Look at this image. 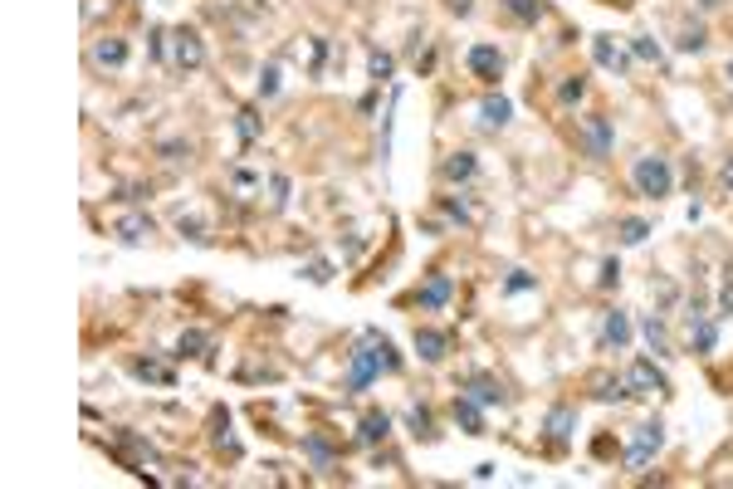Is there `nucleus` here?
Masks as SVG:
<instances>
[{
  "instance_id": "f257e3e1",
  "label": "nucleus",
  "mask_w": 733,
  "mask_h": 489,
  "mask_svg": "<svg viewBox=\"0 0 733 489\" xmlns=\"http://www.w3.org/2000/svg\"><path fill=\"white\" fill-rule=\"evenodd\" d=\"M381 372H401V353L381 333H367L352 348V362H347V391H367Z\"/></svg>"
},
{
  "instance_id": "f03ea898",
  "label": "nucleus",
  "mask_w": 733,
  "mask_h": 489,
  "mask_svg": "<svg viewBox=\"0 0 733 489\" xmlns=\"http://www.w3.org/2000/svg\"><path fill=\"white\" fill-rule=\"evenodd\" d=\"M631 186L641 191L645 201H665L670 191H675V166H670V157H660V152H645V157H635V166H631Z\"/></svg>"
},
{
  "instance_id": "7ed1b4c3",
  "label": "nucleus",
  "mask_w": 733,
  "mask_h": 489,
  "mask_svg": "<svg viewBox=\"0 0 733 489\" xmlns=\"http://www.w3.org/2000/svg\"><path fill=\"white\" fill-rule=\"evenodd\" d=\"M660 446H665V426H660V421L641 426V431H635V440L626 446V456H621V470L645 475V470H651V460L660 456Z\"/></svg>"
},
{
  "instance_id": "20e7f679",
  "label": "nucleus",
  "mask_w": 733,
  "mask_h": 489,
  "mask_svg": "<svg viewBox=\"0 0 733 489\" xmlns=\"http://www.w3.org/2000/svg\"><path fill=\"white\" fill-rule=\"evenodd\" d=\"M577 147H582L592 162L611 157V118H606V113L582 118V123H577Z\"/></svg>"
},
{
  "instance_id": "39448f33",
  "label": "nucleus",
  "mask_w": 733,
  "mask_h": 489,
  "mask_svg": "<svg viewBox=\"0 0 733 489\" xmlns=\"http://www.w3.org/2000/svg\"><path fill=\"white\" fill-rule=\"evenodd\" d=\"M172 64L196 74V69L206 64V40H201L196 30H172Z\"/></svg>"
},
{
  "instance_id": "423d86ee",
  "label": "nucleus",
  "mask_w": 733,
  "mask_h": 489,
  "mask_svg": "<svg viewBox=\"0 0 733 489\" xmlns=\"http://www.w3.org/2000/svg\"><path fill=\"white\" fill-rule=\"evenodd\" d=\"M626 387H631V397H660L665 391V372H660L651 357H635L626 367Z\"/></svg>"
},
{
  "instance_id": "0eeeda50",
  "label": "nucleus",
  "mask_w": 733,
  "mask_h": 489,
  "mask_svg": "<svg viewBox=\"0 0 733 489\" xmlns=\"http://www.w3.org/2000/svg\"><path fill=\"white\" fill-rule=\"evenodd\" d=\"M465 64H470V74L479 83H499L503 79V50H499V44H470Z\"/></svg>"
},
{
  "instance_id": "6e6552de",
  "label": "nucleus",
  "mask_w": 733,
  "mask_h": 489,
  "mask_svg": "<svg viewBox=\"0 0 733 489\" xmlns=\"http://www.w3.org/2000/svg\"><path fill=\"white\" fill-rule=\"evenodd\" d=\"M89 59H93V69H103V74H117V69L127 64V40L123 34H99Z\"/></svg>"
},
{
  "instance_id": "1a4fd4ad",
  "label": "nucleus",
  "mask_w": 733,
  "mask_h": 489,
  "mask_svg": "<svg viewBox=\"0 0 733 489\" xmlns=\"http://www.w3.org/2000/svg\"><path fill=\"white\" fill-rule=\"evenodd\" d=\"M577 431V407H568V401H558L548 416H543V436H548V450H562Z\"/></svg>"
},
{
  "instance_id": "9d476101",
  "label": "nucleus",
  "mask_w": 733,
  "mask_h": 489,
  "mask_svg": "<svg viewBox=\"0 0 733 489\" xmlns=\"http://www.w3.org/2000/svg\"><path fill=\"white\" fill-rule=\"evenodd\" d=\"M460 391H470L479 407H503V401H509L503 381H499V377H489V372H470V377L460 381Z\"/></svg>"
},
{
  "instance_id": "9b49d317",
  "label": "nucleus",
  "mask_w": 733,
  "mask_h": 489,
  "mask_svg": "<svg viewBox=\"0 0 733 489\" xmlns=\"http://www.w3.org/2000/svg\"><path fill=\"white\" fill-rule=\"evenodd\" d=\"M450 294H455L450 274H440V269H436V274H430V279L411 294V304H420V308H430V314H436V308H446V304H450Z\"/></svg>"
},
{
  "instance_id": "f8f14e48",
  "label": "nucleus",
  "mask_w": 733,
  "mask_h": 489,
  "mask_svg": "<svg viewBox=\"0 0 733 489\" xmlns=\"http://www.w3.org/2000/svg\"><path fill=\"white\" fill-rule=\"evenodd\" d=\"M416 353H420V362H446V353H450V333L446 328H416Z\"/></svg>"
},
{
  "instance_id": "ddd939ff",
  "label": "nucleus",
  "mask_w": 733,
  "mask_h": 489,
  "mask_svg": "<svg viewBox=\"0 0 733 489\" xmlns=\"http://www.w3.org/2000/svg\"><path fill=\"white\" fill-rule=\"evenodd\" d=\"M450 416H455V426H460L465 436H484V411H479V401L470 397V391H460V397L450 401Z\"/></svg>"
},
{
  "instance_id": "4468645a",
  "label": "nucleus",
  "mask_w": 733,
  "mask_h": 489,
  "mask_svg": "<svg viewBox=\"0 0 733 489\" xmlns=\"http://www.w3.org/2000/svg\"><path fill=\"white\" fill-rule=\"evenodd\" d=\"M684 343H690L694 353H709L714 348V324H709V318L700 314V308H684Z\"/></svg>"
},
{
  "instance_id": "2eb2a0df",
  "label": "nucleus",
  "mask_w": 733,
  "mask_h": 489,
  "mask_svg": "<svg viewBox=\"0 0 733 489\" xmlns=\"http://www.w3.org/2000/svg\"><path fill=\"white\" fill-rule=\"evenodd\" d=\"M592 59H597L602 69H611V74H626V69H631V54L621 50L611 34H597V40H592Z\"/></svg>"
},
{
  "instance_id": "dca6fc26",
  "label": "nucleus",
  "mask_w": 733,
  "mask_h": 489,
  "mask_svg": "<svg viewBox=\"0 0 733 489\" xmlns=\"http://www.w3.org/2000/svg\"><path fill=\"white\" fill-rule=\"evenodd\" d=\"M475 172H479V162H475V152H470V147L450 152V157L440 162V176H446L450 186H465V182H475Z\"/></svg>"
},
{
  "instance_id": "f3484780",
  "label": "nucleus",
  "mask_w": 733,
  "mask_h": 489,
  "mask_svg": "<svg viewBox=\"0 0 733 489\" xmlns=\"http://www.w3.org/2000/svg\"><path fill=\"white\" fill-rule=\"evenodd\" d=\"M509 118H513V103L503 99V93H489V99L479 103V127H484V133H499V127H509Z\"/></svg>"
},
{
  "instance_id": "a211bd4d",
  "label": "nucleus",
  "mask_w": 733,
  "mask_h": 489,
  "mask_svg": "<svg viewBox=\"0 0 733 489\" xmlns=\"http://www.w3.org/2000/svg\"><path fill=\"white\" fill-rule=\"evenodd\" d=\"M587 391H592L597 401H626L631 397L626 377H616V372H592L587 377Z\"/></svg>"
},
{
  "instance_id": "6ab92c4d",
  "label": "nucleus",
  "mask_w": 733,
  "mask_h": 489,
  "mask_svg": "<svg viewBox=\"0 0 733 489\" xmlns=\"http://www.w3.org/2000/svg\"><path fill=\"white\" fill-rule=\"evenodd\" d=\"M626 343H631V318L621 314V308H606V314H602V348L621 353Z\"/></svg>"
},
{
  "instance_id": "aec40b11",
  "label": "nucleus",
  "mask_w": 733,
  "mask_h": 489,
  "mask_svg": "<svg viewBox=\"0 0 733 489\" xmlns=\"http://www.w3.org/2000/svg\"><path fill=\"white\" fill-rule=\"evenodd\" d=\"M152 230H157V225H152L147 211H132V216H123V221L113 225V235H117V240H127V245H142Z\"/></svg>"
},
{
  "instance_id": "412c9836",
  "label": "nucleus",
  "mask_w": 733,
  "mask_h": 489,
  "mask_svg": "<svg viewBox=\"0 0 733 489\" xmlns=\"http://www.w3.org/2000/svg\"><path fill=\"white\" fill-rule=\"evenodd\" d=\"M391 436V416L387 411H367L362 426H357V446H381Z\"/></svg>"
},
{
  "instance_id": "4be33fe9",
  "label": "nucleus",
  "mask_w": 733,
  "mask_h": 489,
  "mask_svg": "<svg viewBox=\"0 0 733 489\" xmlns=\"http://www.w3.org/2000/svg\"><path fill=\"white\" fill-rule=\"evenodd\" d=\"M509 5V15L519 20V25H538V20L548 15V0H503Z\"/></svg>"
},
{
  "instance_id": "5701e85b",
  "label": "nucleus",
  "mask_w": 733,
  "mask_h": 489,
  "mask_svg": "<svg viewBox=\"0 0 733 489\" xmlns=\"http://www.w3.org/2000/svg\"><path fill=\"white\" fill-rule=\"evenodd\" d=\"M304 456L314 460L318 470H328V465L338 460V450H333V446H328V440H323V436H304Z\"/></svg>"
},
{
  "instance_id": "b1692460",
  "label": "nucleus",
  "mask_w": 733,
  "mask_h": 489,
  "mask_svg": "<svg viewBox=\"0 0 733 489\" xmlns=\"http://www.w3.org/2000/svg\"><path fill=\"white\" fill-rule=\"evenodd\" d=\"M582 93H587V74H568V79L558 83V103H562V108L582 103Z\"/></svg>"
},
{
  "instance_id": "393cba45",
  "label": "nucleus",
  "mask_w": 733,
  "mask_h": 489,
  "mask_svg": "<svg viewBox=\"0 0 733 489\" xmlns=\"http://www.w3.org/2000/svg\"><path fill=\"white\" fill-rule=\"evenodd\" d=\"M616 235H621V245H641L645 235H651V221H641V216H626L616 225Z\"/></svg>"
},
{
  "instance_id": "a878e982",
  "label": "nucleus",
  "mask_w": 733,
  "mask_h": 489,
  "mask_svg": "<svg viewBox=\"0 0 733 489\" xmlns=\"http://www.w3.org/2000/svg\"><path fill=\"white\" fill-rule=\"evenodd\" d=\"M391 69H396V59H391L387 50H371V54H367V74L377 79V83H387V79H391Z\"/></svg>"
},
{
  "instance_id": "bb28decb",
  "label": "nucleus",
  "mask_w": 733,
  "mask_h": 489,
  "mask_svg": "<svg viewBox=\"0 0 733 489\" xmlns=\"http://www.w3.org/2000/svg\"><path fill=\"white\" fill-rule=\"evenodd\" d=\"M132 377H142V381H162V387H172V372H166V367H157V362H147V357H137V362H132Z\"/></svg>"
},
{
  "instance_id": "cd10ccee",
  "label": "nucleus",
  "mask_w": 733,
  "mask_h": 489,
  "mask_svg": "<svg viewBox=\"0 0 733 489\" xmlns=\"http://www.w3.org/2000/svg\"><path fill=\"white\" fill-rule=\"evenodd\" d=\"M201 348H211V338L191 328V333H182V343H176V353H172V357H201Z\"/></svg>"
},
{
  "instance_id": "c85d7f7f",
  "label": "nucleus",
  "mask_w": 733,
  "mask_h": 489,
  "mask_svg": "<svg viewBox=\"0 0 733 489\" xmlns=\"http://www.w3.org/2000/svg\"><path fill=\"white\" fill-rule=\"evenodd\" d=\"M645 343H651V348L660 353V357H665L670 353V333H665V324H660V318L651 314V318H645Z\"/></svg>"
},
{
  "instance_id": "c756f323",
  "label": "nucleus",
  "mask_w": 733,
  "mask_h": 489,
  "mask_svg": "<svg viewBox=\"0 0 733 489\" xmlns=\"http://www.w3.org/2000/svg\"><path fill=\"white\" fill-rule=\"evenodd\" d=\"M235 118H240L235 127H240V137H245V142H255V137L264 133V123H259V113H255V108H240Z\"/></svg>"
},
{
  "instance_id": "7c9ffc66",
  "label": "nucleus",
  "mask_w": 733,
  "mask_h": 489,
  "mask_svg": "<svg viewBox=\"0 0 733 489\" xmlns=\"http://www.w3.org/2000/svg\"><path fill=\"white\" fill-rule=\"evenodd\" d=\"M631 54L645 59V64H660V44L651 40V34H635V40H631Z\"/></svg>"
},
{
  "instance_id": "2f4dec72",
  "label": "nucleus",
  "mask_w": 733,
  "mask_h": 489,
  "mask_svg": "<svg viewBox=\"0 0 733 489\" xmlns=\"http://www.w3.org/2000/svg\"><path fill=\"white\" fill-rule=\"evenodd\" d=\"M269 206H274V211H284V206H288V176H284V172H274V176H269Z\"/></svg>"
},
{
  "instance_id": "473e14b6",
  "label": "nucleus",
  "mask_w": 733,
  "mask_h": 489,
  "mask_svg": "<svg viewBox=\"0 0 733 489\" xmlns=\"http://www.w3.org/2000/svg\"><path fill=\"white\" fill-rule=\"evenodd\" d=\"M503 289H509V294H528V289H538V279H533V274H528V269H513Z\"/></svg>"
},
{
  "instance_id": "72a5a7b5",
  "label": "nucleus",
  "mask_w": 733,
  "mask_h": 489,
  "mask_svg": "<svg viewBox=\"0 0 733 489\" xmlns=\"http://www.w3.org/2000/svg\"><path fill=\"white\" fill-rule=\"evenodd\" d=\"M616 279H621V265H616V255L602 265V274H597V289H616Z\"/></svg>"
},
{
  "instance_id": "f704fd0d",
  "label": "nucleus",
  "mask_w": 733,
  "mask_h": 489,
  "mask_svg": "<svg viewBox=\"0 0 733 489\" xmlns=\"http://www.w3.org/2000/svg\"><path fill=\"white\" fill-rule=\"evenodd\" d=\"M274 93H279V69H264V79H259V99H274Z\"/></svg>"
},
{
  "instance_id": "c9c22d12",
  "label": "nucleus",
  "mask_w": 733,
  "mask_h": 489,
  "mask_svg": "<svg viewBox=\"0 0 733 489\" xmlns=\"http://www.w3.org/2000/svg\"><path fill=\"white\" fill-rule=\"evenodd\" d=\"M446 216H450V221H460V225H470V221H475L470 211H465V201H455V196H446Z\"/></svg>"
},
{
  "instance_id": "e433bc0d",
  "label": "nucleus",
  "mask_w": 733,
  "mask_h": 489,
  "mask_svg": "<svg viewBox=\"0 0 733 489\" xmlns=\"http://www.w3.org/2000/svg\"><path fill=\"white\" fill-rule=\"evenodd\" d=\"M304 274H308L314 284H328V279H333V265H328V259H314V265H308Z\"/></svg>"
},
{
  "instance_id": "4c0bfd02",
  "label": "nucleus",
  "mask_w": 733,
  "mask_h": 489,
  "mask_svg": "<svg viewBox=\"0 0 733 489\" xmlns=\"http://www.w3.org/2000/svg\"><path fill=\"white\" fill-rule=\"evenodd\" d=\"M719 196H733V157L719 166Z\"/></svg>"
},
{
  "instance_id": "58836bf2",
  "label": "nucleus",
  "mask_w": 733,
  "mask_h": 489,
  "mask_svg": "<svg viewBox=\"0 0 733 489\" xmlns=\"http://www.w3.org/2000/svg\"><path fill=\"white\" fill-rule=\"evenodd\" d=\"M680 50H704V30H700V25H694V30H684Z\"/></svg>"
},
{
  "instance_id": "ea45409f",
  "label": "nucleus",
  "mask_w": 733,
  "mask_h": 489,
  "mask_svg": "<svg viewBox=\"0 0 733 489\" xmlns=\"http://www.w3.org/2000/svg\"><path fill=\"white\" fill-rule=\"evenodd\" d=\"M411 426H416V436H430V411L416 407V411H411Z\"/></svg>"
},
{
  "instance_id": "a19ab883",
  "label": "nucleus",
  "mask_w": 733,
  "mask_h": 489,
  "mask_svg": "<svg viewBox=\"0 0 733 489\" xmlns=\"http://www.w3.org/2000/svg\"><path fill=\"white\" fill-rule=\"evenodd\" d=\"M176 230H182V235H191V240H206V235H201V230H206V225H201L196 216H191V221L182 216V225H176Z\"/></svg>"
},
{
  "instance_id": "79ce46f5",
  "label": "nucleus",
  "mask_w": 733,
  "mask_h": 489,
  "mask_svg": "<svg viewBox=\"0 0 733 489\" xmlns=\"http://www.w3.org/2000/svg\"><path fill=\"white\" fill-rule=\"evenodd\" d=\"M719 314H733V279L719 289Z\"/></svg>"
},
{
  "instance_id": "37998d69",
  "label": "nucleus",
  "mask_w": 733,
  "mask_h": 489,
  "mask_svg": "<svg viewBox=\"0 0 733 489\" xmlns=\"http://www.w3.org/2000/svg\"><path fill=\"white\" fill-rule=\"evenodd\" d=\"M446 10H450V15H470L475 0H446Z\"/></svg>"
},
{
  "instance_id": "c03bdc74",
  "label": "nucleus",
  "mask_w": 733,
  "mask_h": 489,
  "mask_svg": "<svg viewBox=\"0 0 733 489\" xmlns=\"http://www.w3.org/2000/svg\"><path fill=\"white\" fill-rule=\"evenodd\" d=\"M724 74H728V89H733V59H728V69H724Z\"/></svg>"
}]
</instances>
